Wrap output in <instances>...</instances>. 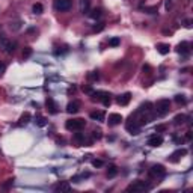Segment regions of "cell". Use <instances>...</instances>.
<instances>
[{"mask_svg":"<svg viewBox=\"0 0 193 193\" xmlns=\"http://www.w3.org/2000/svg\"><path fill=\"white\" fill-rule=\"evenodd\" d=\"M53 189H54V192H60V193H62V192H70V190H71V186H70L68 181H60V183H57Z\"/></svg>","mask_w":193,"mask_h":193,"instance_id":"9c48e42d","label":"cell"},{"mask_svg":"<svg viewBox=\"0 0 193 193\" xmlns=\"http://www.w3.org/2000/svg\"><path fill=\"white\" fill-rule=\"evenodd\" d=\"M92 136H94V139H100V137H101V131H100V130H95Z\"/></svg>","mask_w":193,"mask_h":193,"instance_id":"1f68e13d","label":"cell"},{"mask_svg":"<svg viewBox=\"0 0 193 193\" xmlns=\"http://www.w3.org/2000/svg\"><path fill=\"white\" fill-rule=\"evenodd\" d=\"M89 5H91V0H80V11L83 14L89 11Z\"/></svg>","mask_w":193,"mask_h":193,"instance_id":"ac0fdd59","label":"cell"},{"mask_svg":"<svg viewBox=\"0 0 193 193\" xmlns=\"http://www.w3.org/2000/svg\"><path fill=\"white\" fill-rule=\"evenodd\" d=\"M85 125H86V121L85 119H80V118H77V119H68L65 122L67 130H70V131H80Z\"/></svg>","mask_w":193,"mask_h":193,"instance_id":"6da1fadb","label":"cell"},{"mask_svg":"<svg viewBox=\"0 0 193 193\" xmlns=\"http://www.w3.org/2000/svg\"><path fill=\"white\" fill-rule=\"evenodd\" d=\"M32 54V48L30 47H26L24 50H23V57H29Z\"/></svg>","mask_w":193,"mask_h":193,"instance_id":"4316f807","label":"cell"},{"mask_svg":"<svg viewBox=\"0 0 193 193\" xmlns=\"http://www.w3.org/2000/svg\"><path fill=\"white\" fill-rule=\"evenodd\" d=\"M53 6H54V9L59 11V12H67V11L71 9L73 2H71V0H54Z\"/></svg>","mask_w":193,"mask_h":193,"instance_id":"277c9868","label":"cell"},{"mask_svg":"<svg viewBox=\"0 0 193 193\" xmlns=\"http://www.w3.org/2000/svg\"><path fill=\"white\" fill-rule=\"evenodd\" d=\"M32 11H33V14L39 15V14H42L44 8H42V5H41V3H35V5H33V8H32Z\"/></svg>","mask_w":193,"mask_h":193,"instance_id":"44dd1931","label":"cell"},{"mask_svg":"<svg viewBox=\"0 0 193 193\" xmlns=\"http://www.w3.org/2000/svg\"><path fill=\"white\" fill-rule=\"evenodd\" d=\"M149 147H152V148H155V147H160V145L163 143V137L162 136H157V134H154V136H151L149 139H148V142H147Z\"/></svg>","mask_w":193,"mask_h":193,"instance_id":"ba28073f","label":"cell"},{"mask_svg":"<svg viewBox=\"0 0 193 193\" xmlns=\"http://www.w3.org/2000/svg\"><path fill=\"white\" fill-rule=\"evenodd\" d=\"M89 78H98V74L94 73V74H89Z\"/></svg>","mask_w":193,"mask_h":193,"instance_id":"74e56055","label":"cell"},{"mask_svg":"<svg viewBox=\"0 0 193 193\" xmlns=\"http://www.w3.org/2000/svg\"><path fill=\"white\" fill-rule=\"evenodd\" d=\"M12 184H14V178H12V180H8V183H5V184H3V187H5V189H8V187H9V186H12Z\"/></svg>","mask_w":193,"mask_h":193,"instance_id":"836d02e7","label":"cell"},{"mask_svg":"<svg viewBox=\"0 0 193 193\" xmlns=\"http://www.w3.org/2000/svg\"><path fill=\"white\" fill-rule=\"evenodd\" d=\"M45 104H47V109H48V112H50L52 115L57 113V104L54 103V100L52 98V96H48V98H47Z\"/></svg>","mask_w":193,"mask_h":193,"instance_id":"30bf717a","label":"cell"},{"mask_svg":"<svg viewBox=\"0 0 193 193\" xmlns=\"http://www.w3.org/2000/svg\"><path fill=\"white\" fill-rule=\"evenodd\" d=\"M121 121H122V116H121L119 113H112V115H109V125H112V127L121 124Z\"/></svg>","mask_w":193,"mask_h":193,"instance_id":"4fadbf2b","label":"cell"},{"mask_svg":"<svg viewBox=\"0 0 193 193\" xmlns=\"http://www.w3.org/2000/svg\"><path fill=\"white\" fill-rule=\"evenodd\" d=\"M130 100H131V94L130 92H125V94H122V95H119L118 96V104L119 106H127L128 103H130Z\"/></svg>","mask_w":193,"mask_h":193,"instance_id":"8fae6325","label":"cell"},{"mask_svg":"<svg viewBox=\"0 0 193 193\" xmlns=\"http://www.w3.org/2000/svg\"><path fill=\"white\" fill-rule=\"evenodd\" d=\"M169 110H171V101L163 98V100H158L155 103V112H157V115L160 116H163L166 113H169Z\"/></svg>","mask_w":193,"mask_h":193,"instance_id":"7a4b0ae2","label":"cell"},{"mask_svg":"<svg viewBox=\"0 0 193 193\" xmlns=\"http://www.w3.org/2000/svg\"><path fill=\"white\" fill-rule=\"evenodd\" d=\"M172 3H173V0H166V9H171Z\"/></svg>","mask_w":193,"mask_h":193,"instance_id":"e575fe53","label":"cell"},{"mask_svg":"<svg viewBox=\"0 0 193 193\" xmlns=\"http://www.w3.org/2000/svg\"><path fill=\"white\" fill-rule=\"evenodd\" d=\"M74 139H75L77 142H80V143H85V136H83V134H80V133H77Z\"/></svg>","mask_w":193,"mask_h":193,"instance_id":"83f0119b","label":"cell"},{"mask_svg":"<svg viewBox=\"0 0 193 193\" xmlns=\"http://www.w3.org/2000/svg\"><path fill=\"white\" fill-rule=\"evenodd\" d=\"M35 124H36L38 127H45V125H47V119H45L44 116H36Z\"/></svg>","mask_w":193,"mask_h":193,"instance_id":"ffe728a7","label":"cell"},{"mask_svg":"<svg viewBox=\"0 0 193 193\" xmlns=\"http://www.w3.org/2000/svg\"><path fill=\"white\" fill-rule=\"evenodd\" d=\"M29 119H30V113H29V112H26V113L21 116V119H20V121H21L20 124H27V122H29Z\"/></svg>","mask_w":193,"mask_h":193,"instance_id":"d4e9b609","label":"cell"},{"mask_svg":"<svg viewBox=\"0 0 193 193\" xmlns=\"http://www.w3.org/2000/svg\"><path fill=\"white\" fill-rule=\"evenodd\" d=\"M92 119H95V121H104V112H92V113L89 115Z\"/></svg>","mask_w":193,"mask_h":193,"instance_id":"e0dca14e","label":"cell"},{"mask_svg":"<svg viewBox=\"0 0 193 193\" xmlns=\"http://www.w3.org/2000/svg\"><path fill=\"white\" fill-rule=\"evenodd\" d=\"M165 130H166V125H163V124L155 127V131H157V133H158V131H165Z\"/></svg>","mask_w":193,"mask_h":193,"instance_id":"4dcf8cb0","label":"cell"},{"mask_svg":"<svg viewBox=\"0 0 193 193\" xmlns=\"http://www.w3.org/2000/svg\"><path fill=\"white\" fill-rule=\"evenodd\" d=\"M187 154V149H184V148H181V149H176L172 155H171V162H178L180 160V157H183V155H186Z\"/></svg>","mask_w":193,"mask_h":193,"instance_id":"9a60e30c","label":"cell"},{"mask_svg":"<svg viewBox=\"0 0 193 193\" xmlns=\"http://www.w3.org/2000/svg\"><path fill=\"white\" fill-rule=\"evenodd\" d=\"M149 189H151V186L147 184L145 181H134L127 187V192H147Z\"/></svg>","mask_w":193,"mask_h":193,"instance_id":"3957f363","label":"cell"},{"mask_svg":"<svg viewBox=\"0 0 193 193\" xmlns=\"http://www.w3.org/2000/svg\"><path fill=\"white\" fill-rule=\"evenodd\" d=\"M78 110H80V103H78V101H71V103L67 106V112H68L70 115L77 113Z\"/></svg>","mask_w":193,"mask_h":193,"instance_id":"5bb4252c","label":"cell"},{"mask_svg":"<svg viewBox=\"0 0 193 193\" xmlns=\"http://www.w3.org/2000/svg\"><path fill=\"white\" fill-rule=\"evenodd\" d=\"M119 44H121V39H119V38H112V39L109 41V45H110V47H118Z\"/></svg>","mask_w":193,"mask_h":193,"instance_id":"cb8c5ba5","label":"cell"},{"mask_svg":"<svg viewBox=\"0 0 193 193\" xmlns=\"http://www.w3.org/2000/svg\"><path fill=\"white\" fill-rule=\"evenodd\" d=\"M187 139H189V140L192 139V131H189V133H187Z\"/></svg>","mask_w":193,"mask_h":193,"instance_id":"ab89813d","label":"cell"},{"mask_svg":"<svg viewBox=\"0 0 193 193\" xmlns=\"http://www.w3.org/2000/svg\"><path fill=\"white\" fill-rule=\"evenodd\" d=\"M5 71H6V65H5L3 62H0V77L3 75V73H5Z\"/></svg>","mask_w":193,"mask_h":193,"instance_id":"f546056e","label":"cell"},{"mask_svg":"<svg viewBox=\"0 0 193 193\" xmlns=\"http://www.w3.org/2000/svg\"><path fill=\"white\" fill-rule=\"evenodd\" d=\"M83 92H86V94H89V95H91L94 91H92V88H89V86H83Z\"/></svg>","mask_w":193,"mask_h":193,"instance_id":"d6a6232c","label":"cell"},{"mask_svg":"<svg viewBox=\"0 0 193 193\" xmlns=\"http://www.w3.org/2000/svg\"><path fill=\"white\" fill-rule=\"evenodd\" d=\"M176 52H178L180 54H183V56H187V54L190 53V44H189V42H181V44H178Z\"/></svg>","mask_w":193,"mask_h":193,"instance_id":"7c38bea8","label":"cell"},{"mask_svg":"<svg viewBox=\"0 0 193 193\" xmlns=\"http://www.w3.org/2000/svg\"><path fill=\"white\" fill-rule=\"evenodd\" d=\"M125 128L130 131V134H139L140 133V127L131 119H128V122L125 124Z\"/></svg>","mask_w":193,"mask_h":193,"instance_id":"8992f818","label":"cell"},{"mask_svg":"<svg viewBox=\"0 0 193 193\" xmlns=\"http://www.w3.org/2000/svg\"><path fill=\"white\" fill-rule=\"evenodd\" d=\"M91 17H92V18H100V17H101V11H100V9H94L92 14H91Z\"/></svg>","mask_w":193,"mask_h":193,"instance_id":"484cf974","label":"cell"},{"mask_svg":"<svg viewBox=\"0 0 193 193\" xmlns=\"http://www.w3.org/2000/svg\"><path fill=\"white\" fill-rule=\"evenodd\" d=\"M149 70H151V68H149L148 65H145V67H143V71H149Z\"/></svg>","mask_w":193,"mask_h":193,"instance_id":"f35d334b","label":"cell"},{"mask_svg":"<svg viewBox=\"0 0 193 193\" xmlns=\"http://www.w3.org/2000/svg\"><path fill=\"white\" fill-rule=\"evenodd\" d=\"M165 173H166V171H165V168L162 165H155L149 171V176H163Z\"/></svg>","mask_w":193,"mask_h":193,"instance_id":"52a82bcc","label":"cell"},{"mask_svg":"<svg viewBox=\"0 0 193 193\" xmlns=\"http://www.w3.org/2000/svg\"><path fill=\"white\" fill-rule=\"evenodd\" d=\"M116 173H118L116 166H110V168H109V171H107V176H109V178H113Z\"/></svg>","mask_w":193,"mask_h":193,"instance_id":"7402d4cb","label":"cell"},{"mask_svg":"<svg viewBox=\"0 0 193 193\" xmlns=\"http://www.w3.org/2000/svg\"><path fill=\"white\" fill-rule=\"evenodd\" d=\"M92 165H94L95 168H101L104 163H103V160H94V162H92Z\"/></svg>","mask_w":193,"mask_h":193,"instance_id":"f1b7e54d","label":"cell"},{"mask_svg":"<svg viewBox=\"0 0 193 193\" xmlns=\"http://www.w3.org/2000/svg\"><path fill=\"white\" fill-rule=\"evenodd\" d=\"M186 119H187V116L181 113V115H176V116H175L173 122H175L176 125H180V124H184V122H186Z\"/></svg>","mask_w":193,"mask_h":193,"instance_id":"d6986e66","label":"cell"},{"mask_svg":"<svg viewBox=\"0 0 193 193\" xmlns=\"http://www.w3.org/2000/svg\"><path fill=\"white\" fill-rule=\"evenodd\" d=\"M173 140H175L176 143H183V142H184V139H183V137H173Z\"/></svg>","mask_w":193,"mask_h":193,"instance_id":"d590c367","label":"cell"},{"mask_svg":"<svg viewBox=\"0 0 193 193\" xmlns=\"http://www.w3.org/2000/svg\"><path fill=\"white\" fill-rule=\"evenodd\" d=\"M15 50V44H12L8 38L2 36L0 38V52H5V53H12Z\"/></svg>","mask_w":193,"mask_h":193,"instance_id":"5b68a950","label":"cell"},{"mask_svg":"<svg viewBox=\"0 0 193 193\" xmlns=\"http://www.w3.org/2000/svg\"><path fill=\"white\" fill-rule=\"evenodd\" d=\"M175 101L178 103V104H186V103H187V100H186L184 95H176V96H175Z\"/></svg>","mask_w":193,"mask_h":193,"instance_id":"603a6c76","label":"cell"},{"mask_svg":"<svg viewBox=\"0 0 193 193\" xmlns=\"http://www.w3.org/2000/svg\"><path fill=\"white\" fill-rule=\"evenodd\" d=\"M184 26H186V27H192V20H186V21H184Z\"/></svg>","mask_w":193,"mask_h":193,"instance_id":"8d00e7d4","label":"cell"},{"mask_svg":"<svg viewBox=\"0 0 193 193\" xmlns=\"http://www.w3.org/2000/svg\"><path fill=\"white\" fill-rule=\"evenodd\" d=\"M169 50H171L169 44H157V52H158L160 54H168Z\"/></svg>","mask_w":193,"mask_h":193,"instance_id":"2e32d148","label":"cell"}]
</instances>
